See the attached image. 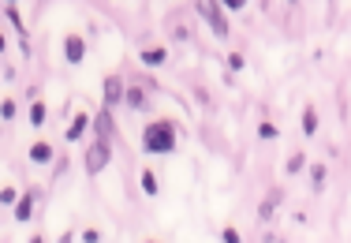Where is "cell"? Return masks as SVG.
I'll list each match as a JSON object with an SVG mask.
<instances>
[{"mask_svg": "<svg viewBox=\"0 0 351 243\" xmlns=\"http://www.w3.org/2000/svg\"><path fill=\"white\" fill-rule=\"evenodd\" d=\"M176 135H172V124H154L146 128V150L149 154H172Z\"/></svg>", "mask_w": 351, "mask_h": 243, "instance_id": "obj_1", "label": "cell"}, {"mask_svg": "<svg viewBox=\"0 0 351 243\" xmlns=\"http://www.w3.org/2000/svg\"><path fill=\"white\" fill-rule=\"evenodd\" d=\"M198 15H202L206 23L217 30L221 38H228V19H224V4H217V0H202L198 4Z\"/></svg>", "mask_w": 351, "mask_h": 243, "instance_id": "obj_2", "label": "cell"}, {"mask_svg": "<svg viewBox=\"0 0 351 243\" xmlns=\"http://www.w3.org/2000/svg\"><path fill=\"white\" fill-rule=\"evenodd\" d=\"M108 165V142H94V146L86 150V172L97 176Z\"/></svg>", "mask_w": 351, "mask_h": 243, "instance_id": "obj_3", "label": "cell"}, {"mask_svg": "<svg viewBox=\"0 0 351 243\" xmlns=\"http://www.w3.org/2000/svg\"><path fill=\"white\" fill-rule=\"evenodd\" d=\"M64 56H68L71 64H79L82 56H86V41H82V38H68V41H64Z\"/></svg>", "mask_w": 351, "mask_h": 243, "instance_id": "obj_4", "label": "cell"}, {"mask_svg": "<svg viewBox=\"0 0 351 243\" xmlns=\"http://www.w3.org/2000/svg\"><path fill=\"white\" fill-rule=\"evenodd\" d=\"M116 102H123V82L116 75H108L105 79V105H116Z\"/></svg>", "mask_w": 351, "mask_h": 243, "instance_id": "obj_5", "label": "cell"}, {"mask_svg": "<svg viewBox=\"0 0 351 243\" xmlns=\"http://www.w3.org/2000/svg\"><path fill=\"white\" fill-rule=\"evenodd\" d=\"M94 131H97V142H105L108 135H112V113H108V108L94 120Z\"/></svg>", "mask_w": 351, "mask_h": 243, "instance_id": "obj_6", "label": "cell"}, {"mask_svg": "<svg viewBox=\"0 0 351 243\" xmlns=\"http://www.w3.org/2000/svg\"><path fill=\"white\" fill-rule=\"evenodd\" d=\"M86 128H90V116H86V113H79V116L71 120V128H68V139L75 142V139L82 135V131H86Z\"/></svg>", "mask_w": 351, "mask_h": 243, "instance_id": "obj_7", "label": "cell"}, {"mask_svg": "<svg viewBox=\"0 0 351 243\" xmlns=\"http://www.w3.org/2000/svg\"><path fill=\"white\" fill-rule=\"evenodd\" d=\"M30 157H34V161H38V165H45V161H49V157H53V150H49V146H45V142H34V146H30Z\"/></svg>", "mask_w": 351, "mask_h": 243, "instance_id": "obj_8", "label": "cell"}, {"mask_svg": "<svg viewBox=\"0 0 351 243\" xmlns=\"http://www.w3.org/2000/svg\"><path fill=\"white\" fill-rule=\"evenodd\" d=\"M123 102H128L131 108H146V94H142V90H128V94H123Z\"/></svg>", "mask_w": 351, "mask_h": 243, "instance_id": "obj_9", "label": "cell"}, {"mask_svg": "<svg viewBox=\"0 0 351 243\" xmlns=\"http://www.w3.org/2000/svg\"><path fill=\"white\" fill-rule=\"evenodd\" d=\"M303 131H306V135H314V131H317V113H314V108H306V113H303Z\"/></svg>", "mask_w": 351, "mask_h": 243, "instance_id": "obj_10", "label": "cell"}, {"mask_svg": "<svg viewBox=\"0 0 351 243\" xmlns=\"http://www.w3.org/2000/svg\"><path fill=\"white\" fill-rule=\"evenodd\" d=\"M15 217H19V221H27V217H30V198H27V195L15 202Z\"/></svg>", "mask_w": 351, "mask_h": 243, "instance_id": "obj_11", "label": "cell"}, {"mask_svg": "<svg viewBox=\"0 0 351 243\" xmlns=\"http://www.w3.org/2000/svg\"><path fill=\"white\" fill-rule=\"evenodd\" d=\"M325 176H329V172H325V165H314V169H311V180H314V187H317V191H322Z\"/></svg>", "mask_w": 351, "mask_h": 243, "instance_id": "obj_12", "label": "cell"}, {"mask_svg": "<svg viewBox=\"0 0 351 243\" xmlns=\"http://www.w3.org/2000/svg\"><path fill=\"white\" fill-rule=\"evenodd\" d=\"M142 191H146V195H157V180H154V172H142Z\"/></svg>", "mask_w": 351, "mask_h": 243, "instance_id": "obj_13", "label": "cell"}, {"mask_svg": "<svg viewBox=\"0 0 351 243\" xmlns=\"http://www.w3.org/2000/svg\"><path fill=\"white\" fill-rule=\"evenodd\" d=\"M142 60H146V64H161L165 53H161V49H146V53H142Z\"/></svg>", "mask_w": 351, "mask_h": 243, "instance_id": "obj_14", "label": "cell"}, {"mask_svg": "<svg viewBox=\"0 0 351 243\" xmlns=\"http://www.w3.org/2000/svg\"><path fill=\"white\" fill-rule=\"evenodd\" d=\"M303 165H306V157H303V154H291V157H288V172H299Z\"/></svg>", "mask_w": 351, "mask_h": 243, "instance_id": "obj_15", "label": "cell"}, {"mask_svg": "<svg viewBox=\"0 0 351 243\" xmlns=\"http://www.w3.org/2000/svg\"><path fill=\"white\" fill-rule=\"evenodd\" d=\"M41 120H45V105H34L30 108V124H41Z\"/></svg>", "mask_w": 351, "mask_h": 243, "instance_id": "obj_16", "label": "cell"}, {"mask_svg": "<svg viewBox=\"0 0 351 243\" xmlns=\"http://www.w3.org/2000/svg\"><path fill=\"white\" fill-rule=\"evenodd\" d=\"M258 135H262V139H277V128H273V124H262V128H258Z\"/></svg>", "mask_w": 351, "mask_h": 243, "instance_id": "obj_17", "label": "cell"}, {"mask_svg": "<svg viewBox=\"0 0 351 243\" xmlns=\"http://www.w3.org/2000/svg\"><path fill=\"white\" fill-rule=\"evenodd\" d=\"M228 68H232V71H239V68H243V56L232 53V56H228Z\"/></svg>", "mask_w": 351, "mask_h": 243, "instance_id": "obj_18", "label": "cell"}, {"mask_svg": "<svg viewBox=\"0 0 351 243\" xmlns=\"http://www.w3.org/2000/svg\"><path fill=\"white\" fill-rule=\"evenodd\" d=\"M224 243H239V232L236 229H224Z\"/></svg>", "mask_w": 351, "mask_h": 243, "instance_id": "obj_19", "label": "cell"}, {"mask_svg": "<svg viewBox=\"0 0 351 243\" xmlns=\"http://www.w3.org/2000/svg\"><path fill=\"white\" fill-rule=\"evenodd\" d=\"M0 49H4V38H0Z\"/></svg>", "mask_w": 351, "mask_h": 243, "instance_id": "obj_20", "label": "cell"}]
</instances>
